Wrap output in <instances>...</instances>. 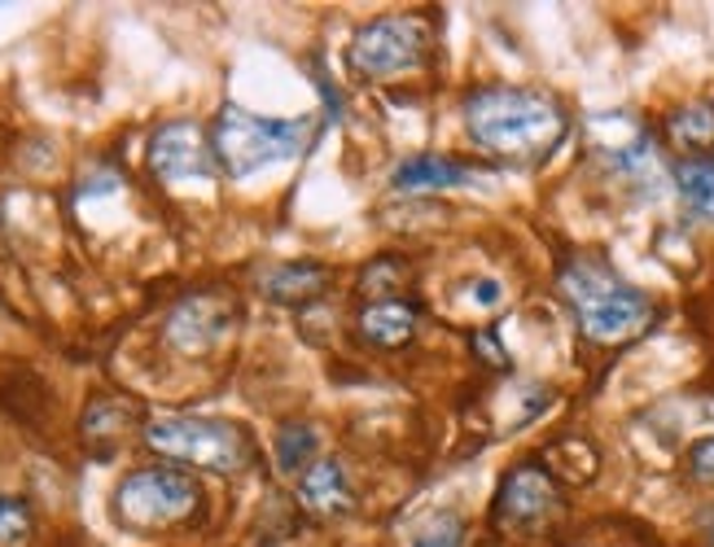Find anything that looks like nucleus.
Segmentation results:
<instances>
[{"label": "nucleus", "instance_id": "f257e3e1", "mask_svg": "<svg viewBox=\"0 0 714 547\" xmlns=\"http://www.w3.org/2000/svg\"><path fill=\"white\" fill-rule=\"evenodd\" d=\"M465 127L482 149L500 158H544L566 136V109L548 93L491 84L465 102Z\"/></svg>", "mask_w": 714, "mask_h": 547}, {"label": "nucleus", "instance_id": "f03ea898", "mask_svg": "<svg viewBox=\"0 0 714 547\" xmlns=\"http://www.w3.org/2000/svg\"><path fill=\"white\" fill-rule=\"evenodd\" d=\"M557 290H561L566 307L575 312L584 337H592L600 346L631 341L640 328L653 320V303L636 285H627L609 263L588 259V254L570 259L557 272Z\"/></svg>", "mask_w": 714, "mask_h": 547}, {"label": "nucleus", "instance_id": "7ed1b4c3", "mask_svg": "<svg viewBox=\"0 0 714 547\" xmlns=\"http://www.w3.org/2000/svg\"><path fill=\"white\" fill-rule=\"evenodd\" d=\"M207 491L198 486L193 473L176 464H145L132 469L115 486V522L136 535H162V530H185L202 517Z\"/></svg>", "mask_w": 714, "mask_h": 547}, {"label": "nucleus", "instance_id": "20e7f679", "mask_svg": "<svg viewBox=\"0 0 714 547\" xmlns=\"http://www.w3.org/2000/svg\"><path fill=\"white\" fill-rule=\"evenodd\" d=\"M307 140H312V118H259L241 106H224L216 127H211L216 162L233 180L267 167V162L303 154Z\"/></svg>", "mask_w": 714, "mask_h": 547}, {"label": "nucleus", "instance_id": "39448f33", "mask_svg": "<svg viewBox=\"0 0 714 547\" xmlns=\"http://www.w3.org/2000/svg\"><path fill=\"white\" fill-rule=\"evenodd\" d=\"M140 438L158 455L189 464V469H207V473H238L254 460L245 430L229 421H211V417H162V421H149Z\"/></svg>", "mask_w": 714, "mask_h": 547}, {"label": "nucleus", "instance_id": "423d86ee", "mask_svg": "<svg viewBox=\"0 0 714 547\" xmlns=\"http://www.w3.org/2000/svg\"><path fill=\"white\" fill-rule=\"evenodd\" d=\"M430 57V27L417 13H390L364 22L347 49V66L356 80L408 75Z\"/></svg>", "mask_w": 714, "mask_h": 547}, {"label": "nucleus", "instance_id": "0eeeda50", "mask_svg": "<svg viewBox=\"0 0 714 547\" xmlns=\"http://www.w3.org/2000/svg\"><path fill=\"white\" fill-rule=\"evenodd\" d=\"M216 145L198 118H171L149 136V171L162 185H189L216 176Z\"/></svg>", "mask_w": 714, "mask_h": 547}, {"label": "nucleus", "instance_id": "6e6552de", "mask_svg": "<svg viewBox=\"0 0 714 547\" xmlns=\"http://www.w3.org/2000/svg\"><path fill=\"white\" fill-rule=\"evenodd\" d=\"M561 508H566L561 486L544 464L508 469L495 491V522L504 530H544L553 517H561Z\"/></svg>", "mask_w": 714, "mask_h": 547}, {"label": "nucleus", "instance_id": "1a4fd4ad", "mask_svg": "<svg viewBox=\"0 0 714 547\" xmlns=\"http://www.w3.org/2000/svg\"><path fill=\"white\" fill-rule=\"evenodd\" d=\"M0 412L31 434L53 425V390L27 359H4V368H0Z\"/></svg>", "mask_w": 714, "mask_h": 547}, {"label": "nucleus", "instance_id": "9d476101", "mask_svg": "<svg viewBox=\"0 0 714 547\" xmlns=\"http://www.w3.org/2000/svg\"><path fill=\"white\" fill-rule=\"evenodd\" d=\"M224 328H229V307H224L220 298L193 294V298H185V303L167 316L162 337H167V346H176L180 355H202V350H211V346L224 337Z\"/></svg>", "mask_w": 714, "mask_h": 547}, {"label": "nucleus", "instance_id": "9b49d317", "mask_svg": "<svg viewBox=\"0 0 714 547\" xmlns=\"http://www.w3.org/2000/svg\"><path fill=\"white\" fill-rule=\"evenodd\" d=\"M145 408L127 395H111V390H97L88 403H84V417H80V434L88 442H97L102 451H111L115 442L132 434V430H145Z\"/></svg>", "mask_w": 714, "mask_h": 547}, {"label": "nucleus", "instance_id": "f8f14e48", "mask_svg": "<svg viewBox=\"0 0 714 547\" xmlns=\"http://www.w3.org/2000/svg\"><path fill=\"white\" fill-rule=\"evenodd\" d=\"M298 504L312 517H347L356 508V491L338 460H316L298 482Z\"/></svg>", "mask_w": 714, "mask_h": 547}, {"label": "nucleus", "instance_id": "ddd939ff", "mask_svg": "<svg viewBox=\"0 0 714 547\" xmlns=\"http://www.w3.org/2000/svg\"><path fill=\"white\" fill-rule=\"evenodd\" d=\"M662 136L680 149V158H714V102L693 97L662 118Z\"/></svg>", "mask_w": 714, "mask_h": 547}, {"label": "nucleus", "instance_id": "4468645a", "mask_svg": "<svg viewBox=\"0 0 714 547\" xmlns=\"http://www.w3.org/2000/svg\"><path fill=\"white\" fill-rule=\"evenodd\" d=\"M417 325H421V312H417V303H408V298L368 303V307L356 316L359 337L372 341V346H381V350H395V346L412 341Z\"/></svg>", "mask_w": 714, "mask_h": 547}, {"label": "nucleus", "instance_id": "2eb2a0df", "mask_svg": "<svg viewBox=\"0 0 714 547\" xmlns=\"http://www.w3.org/2000/svg\"><path fill=\"white\" fill-rule=\"evenodd\" d=\"M470 171L448 158V154H412L395 167V189L399 193H426V189H452L461 185Z\"/></svg>", "mask_w": 714, "mask_h": 547}, {"label": "nucleus", "instance_id": "dca6fc26", "mask_svg": "<svg viewBox=\"0 0 714 547\" xmlns=\"http://www.w3.org/2000/svg\"><path fill=\"white\" fill-rule=\"evenodd\" d=\"M329 281H334L329 267L298 259V263H281V267L263 281V290H267L272 303H312V298H321V294L329 290Z\"/></svg>", "mask_w": 714, "mask_h": 547}, {"label": "nucleus", "instance_id": "f3484780", "mask_svg": "<svg viewBox=\"0 0 714 547\" xmlns=\"http://www.w3.org/2000/svg\"><path fill=\"white\" fill-rule=\"evenodd\" d=\"M671 176H675L684 207L714 223V158H675Z\"/></svg>", "mask_w": 714, "mask_h": 547}, {"label": "nucleus", "instance_id": "a211bd4d", "mask_svg": "<svg viewBox=\"0 0 714 547\" xmlns=\"http://www.w3.org/2000/svg\"><path fill=\"white\" fill-rule=\"evenodd\" d=\"M544 460H548V473H553V477H566V482H592L596 464H600L596 446L592 442H584L579 434L557 438V442L544 451Z\"/></svg>", "mask_w": 714, "mask_h": 547}, {"label": "nucleus", "instance_id": "6ab92c4d", "mask_svg": "<svg viewBox=\"0 0 714 547\" xmlns=\"http://www.w3.org/2000/svg\"><path fill=\"white\" fill-rule=\"evenodd\" d=\"M272 455H276V469L281 473H307L312 460H316V430L303 425V421L281 425L276 438H272Z\"/></svg>", "mask_w": 714, "mask_h": 547}, {"label": "nucleus", "instance_id": "aec40b11", "mask_svg": "<svg viewBox=\"0 0 714 547\" xmlns=\"http://www.w3.org/2000/svg\"><path fill=\"white\" fill-rule=\"evenodd\" d=\"M408 276H412V267H408L403 259L381 254V259H372V263L359 272V294H364L368 303L399 298V294H403V285H408Z\"/></svg>", "mask_w": 714, "mask_h": 547}, {"label": "nucleus", "instance_id": "412c9836", "mask_svg": "<svg viewBox=\"0 0 714 547\" xmlns=\"http://www.w3.org/2000/svg\"><path fill=\"white\" fill-rule=\"evenodd\" d=\"M35 539V513L22 495H0V547H27Z\"/></svg>", "mask_w": 714, "mask_h": 547}, {"label": "nucleus", "instance_id": "4be33fe9", "mask_svg": "<svg viewBox=\"0 0 714 547\" xmlns=\"http://www.w3.org/2000/svg\"><path fill=\"white\" fill-rule=\"evenodd\" d=\"M417 547H465V522L461 517H439L430 530H421Z\"/></svg>", "mask_w": 714, "mask_h": 547}, {"label": "nucleus", "instance_id": "5701e85b", "mask_svg": "<svg viewBox=\"0 0 714 547\" xmlns=\"http://www.w3.org/2000/svg\"><path fill=\"white\" fill-rule=\"evenodd\" d=\"M689 477L702 482V486H714V434L697 438L689 446Z\"/></svg>", "mask_w": 714, "mask_h": 547}, {"label": "nucleus", "instance_id": "b1692460", "mask_svg": "<svg viewBox=\"0 0 714 547\" xmlns=\"http://www.w3.org/2000/svg\"><path fill=\"white\" fill-rule=\"evenodd\" d=\"M711 547H714V530H711Z\"/></svg>", "mask_w": 714, "mask_h": 547}]
</instances>
